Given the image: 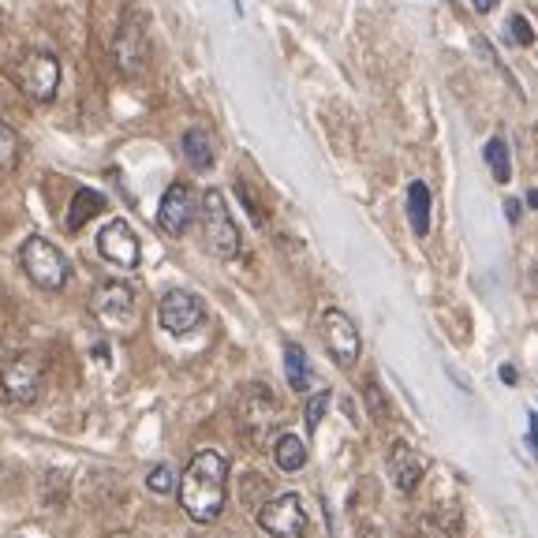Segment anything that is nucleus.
<instances>
[{"mask_svg":"<svg viewBox=\"0 0 538 538\" xmlns=\"http://www.w3.org/2000/svg\"><path fill=\"white\" fill-rule=\"evenodd\" d=\"M0 389L12 404H30L42 389V363L34 355H12L0 363Z\"/></svg>","mask_w":538,"mask_h":538,"instance_id":"nucleus-7","label":"nucleus"},{"mask_svg":"<svg viewBox=\"0 0 538 538\" xmlns=\"http://www.w3.org/2000/svg\"><path fill=\"white\" fill-rule=\"evenodd\" d=\"M90 311L98 314L109 329H124L135 322V292L124 281H105L94 288Z\"/></svg>","mask_w":538,"mask_h":538,"instance_id":"nucleus-10","label":"nucleus"},{"mask_svg":"<svg viewBox=\"0 0 538 538\" xmlns=\"http://www.w3.org/2000/svg\"><path fill=\"white\" fill-rule=\"evenodd\" d=\"M258 527L273 538L307 535V509H303L299 494H281V497H273V501H266V505L258 509Z\"/></svg>","mask_w":538,"mask_h":538,"instance_id":"nucleus-6","label":"nucleus"},{"mask_svg":"<svg viewBox=\"0 0 538 538\" xmlns=\"http://www.w3.org/2000/svg\"><path fill=\"white\" fill-rule=\"evenodd\" d=\"M105 210V195L94 191V187H75V195H71V206H68V232H79V228L90 221V217H98Z\"/></svg>","mask_w":538,"mask_h":538,"instance_id":"nucleus-15","label":"nucleus"},{"mask_svg":"<svg viewBox=\"0 0 538 538\" xmlns=\"http://www.w3.org/2000/svg\"><path fill=\"white\" fill-rule=\"evenodd\" d=\"M423 456L411 449L408 441H397L393 449H389V475H393V486H397L400 494H415V486L423 482Z\"/></svg>","mask_w":538,"mask_h":538,"instance_id":"nucleus-13","label":"nucleus"},{"mask_svg":"<svg viewBox=\"0 0 538 538\" xmlns=\"http://www.w3.org/2000/svg\"><path fill=\"white\" fill-rule=\"evenodd\" d=\"M471 4H475V12H482V15L497 8V0H471Z\"/></svg>","mask_w":538,"mask_h":538,"instance_id":"nucleus-26","label":"nucleus"},{"mask_svg":"<svg viewBox=\"0 0 538 538\" xmlns=\"http://www.w3.org/2000/svg\"><path fill=\"white\" fill-rule=\"evenodd\" d=\"M322 337H326V348L329 355L337 359V367H355V359H359V352H363V340H359V329H355V322L348 318L344 311H337V307H329L326 314H322Z\"/></svg>","mask_w":538,"mask_h":538,"instance_id":"nucleus-9","label":"nucleus"},{"mask_svg":"<svg viewBox=\"0 0 538 538\" xmlns=\"http://www.w3.org/2000/svg\"><path fill=\"white\" fill-rule=\"evenodd\" d=\"M19 161V139H15L12 124L0 120V172H12Z\"/></svg>","mask_w":538,"mask_h":538,"instance_id":"nucleus-20","label":"nucleus"},{"mask_svg":"<svg viewBox=\"0 0 538 538\" xmlns=\"http://www.w3.org/2000/svg\"><path fill=\"white\" fill-rule=\"evenodd\" d=\"M98 251L105 262H113L120 269H135L139 266V236L128 228V221H109V225L98 232Z\"/></svg>","mask_w":538,"mask_h":538,"instance_id":"nucleus-11","label":"nucleus"},{"mask_svg":"<svg viewBox=\"0 0 538 538\" xmlns=\"http://www.w3.org/2000/svg\"><path fill=\"white\" fill-rule=\"evenodd\" d=\"M284 374H288V385L296 393H307V385H311V363H307V352L299 344H284Z\"/></svg>","mask_w":538,"mask_h":538,"instance_id":"nucleus-17","label":"nucleus"},{"mask_svg":"<svg viewBox=\"0 0 538 538\" xmlns=\"http://www.w3.org/2000/svg\"><path fill=\"white\" fill-rule=\"evenodd\" d=\"M527 426H531V430H527V438H531V453H535V460H538V411L527 415Z\"/></svg>","mask_w":538,"mask_h":538,"instance_id":"nucleus-24","label":"nucleus"},{"mask_svg":"<svg viewBox=\"0 0 538 538\" xmlns=\"http://www.w3.org/2000/svg\"><path fill=\"white\" fill-rule=\"evenodd\" d=\"M15 83H19V90H23L30 101H38V105L53 101L57 98V86H60L57 57L45 53V49H30V53H23L19 64H15Z\"/></svg>","mask_w":538,"mask_h":538,"instance_id":"nucleus-4","label":"nucleus"},{"mask_svg":"<svg viewBox=\"0 0 538 538\" xmlns=\"http://www.w3.org/2000/svg\"><path fill=\"white\" fill-rule=\"evenodd\" d=\"M172 486H176V475H172L169 464H157V468L146 475V490H150V494H157V497L172 494Z\"/></svg>","mask_w":538,"mask_h":538,"instance_id":"nucleus-21","label":"nucleus"},{"mask_svg":"<svg viewBox=\"0 0 538 538\" xmlns=\"http://www.w3.org/2000/svg\"><path fill=\"white\" fill-rule=\"evenodd\" d=\"M509 30H512V42H516V45H531V42H535V30H531V23H527L524 15H512Z\"/></svg>","mask_w":538,"mask_h":538,"instance_id":"nucleus-23","label":"nucleus"},{"mask_svg":"<svg viewBox=\"0 0 538 538\" xmlns=\"http://www.w3.org/2000/svg\"><path fill=\"white\" fill-rule=\"evenodd\" d=\"M527 202H531V206H538V191H531V195H527Z\"/></svg>","mask_w":538,"mask_h":538,"instance_id":"nucleus-28","label":"nucleus"},{"mask_svg":"<svg viewBox=\"0 0 538 538\" xmlns=\"http://www.w3.org/2000/svg\"><path fill=\"white\" fill-rule=\"evenodd\" d=\"M408 221L419 240L430 232V187L423 180H411L408 184Z\"/></svg>","mask_w":538,"mask_h":538,"instance_id":"nucleus-16","label":"nucleus"},{"mask_svg":"<svg viewBox=\"0 0 538 538\" xmlns=\"http://www.w3.org/2000/svg\"><path fill=\"white\" fill-rule=\"evenodd\" d=\"M273 460L281 471H299L307 464V445L296 438V434H281L277 445H273Z\"/></svg>","mask_w":538,"mask_h":538,"instance_id":"nucleus-18","label":"nucleus"},{"mask_svg":"<svg viewBox=\"0 0 538 538\" xmlns=\"http://www.w3.org/2000/svg\"><path fill=\"white\" fill-rule=\"evenodd\" d=\"M326 408H329V393H314L311 400H307V415H303V419H307V430H318V423H322V415H326Z\"/></svg>","mask_w":538,"mask_h":538,"instance_id":"nucleus-22","label":"nucleus"},{"mask_svg":"<svg viewBox=\"0 0 538 538\" xmlns=\"http://www.w3.org/2000/svg\"><path fill=\"white\" fill-rule=\"evenodd\" d=\"M482 157H486V165H490V172H494L497 184H509V176H512L509 146H505V139H501V135H494V139L486 142V150H482Z\"/></svg>","mask_w":538,"mask_h":538,"instance_id":"nucleus-19","label":"nucleus"},{"mask_svg":"<svg viewBox=\"0 0 538 538\" xmlns=\"http://www.w3.org/2000/svg\"><path fill=\"white\" fill-rule=\"evenodd\" d=\"M202 236H206V247H210L217 258H236L240 255V228L232 225V217H228V206H225V195L210 187L206 195H202Z\"/></svg>","mask_w":538,"mask_h":538,"instance_id":"nucleus-3","label":"nucleus"},{"mask_svg":"<svg viewBox=\"0 0 538 538\" xmlns=\"http://www.w3.org/2000/svg\"><path fill=\"white\" fill-rule=\"evenodd\" d=\"M497 374H501V382H505V385H516V378H520V374H516V370L509 367V363L497 370Z\"/></svg>","mask_w":538,"mask_h":538,"instance_id":"nucleus-25","label":"nucleus"},{"mask_svg":"<svg viewBox=\"0 0 538 538\" xmlns=\"http://www.w3.org/2000/svg\"><path fill=\"white\" fill-rule=\"evenodd\" d=\"M225 486H228V460L217 449H199L191 456L187 471L180 475V509L195 524H217V516L225 512Z\"/></svg>","mask_w":538,"mask_h":538,"instance_id":"nucleus-1","label":"nucleus"},{"mask_svg":"<svg viewBox=\"0 0 538 538\" xmlns=\"http://www.w3.org/2000/svg\"><path fill=\"white\" fill-rule=\"evenodd\" d=\"M195 221V199H191V191L184 184H172L165 191V199L157 206V225L161 232H169V236H184L187 228Z\"/></svg>","mask_w":538,"mask_h":538,"instance_id":"nucleus-12","label":"nucleus"},{"mask_svg":"<svg viewBox=\"0 0 538 538\" xmlns=\"http://www.w3.org/2000/svg\"><path fill=\"white\" fill-rule=\"evenodd\" d=\"M150 64V38H146V19L139 12L124 15L120 34H116V68L124 75H142Z\"/></svg>","mask_w":538,"mask_h":538,"instance_id":"nucleus-8","label":"nucleus"},{"mask_svg":"<svg viewBox=\"0 0 538 538\" xmlns=\"http://www.w3.org/2000/svg\"><path fill=\"white\" fill-rule=\"evenodd\" d=\"M505 213H509V221H520V202L509 199V202H505Z\"/></svg>","mask_w":538,"mask_h":538,"instance_id":"nucleus-27","label":"nucleus"},{"mask_svg":"<svg viewBox=\"0 0 538 538\" xmlns=\"http://www.w3.org/2000/svg\"><path fill=\"white\" fill-rule=\"evenodd\" d=\"M19 262H23V269H27V277L38 288H45V292H60L64 284H68V258L60 255L57 243H49L45 236H30L27 243H23V251H19Z\"/></svg>","mask_w":538,"mask_h":538,"instance_id":"nucleus-2","label":"nucleus"},{"mask_svg":"<svg viewBox=\"0 0 538 538\" xmlns=\"http://www.w3.org/2000/svg\"><path fill=\"white\" fill-rule=\"evenodd\" d=\"M157 322L165 333L172 337H187V333H195V329L206 322V307H202V299L195 292H184V288H172L161 296L157 303Z\"/></svg>","mask_w":538,"mask_h":538,"instance_id":"nucleus-5","label":"nucleus"},{"mask_svg":"<svg viewBox=\"0 0 538 538\" xmlns=\"http://www.w3.org/2000/svg\"><path fill=\"white\" fill-rule=\"evenodd\" d=\"M184 154H187V165L195 172H210L213 161H217V142H213V135L206 128H187Z\"/></svg>","mask_w":538,"mask_h":538,"instance_id":"nucleus-14","label":"nucleus"}]
</instances>
